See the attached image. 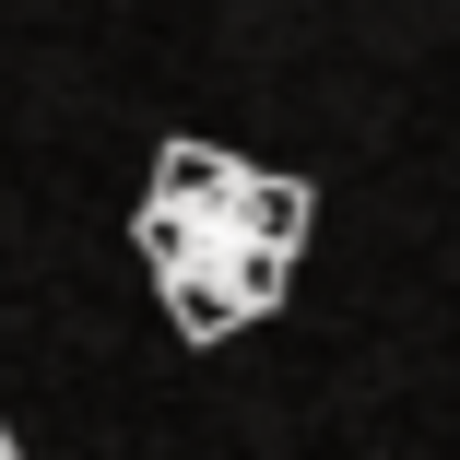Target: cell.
<instances>
[{
    "mask_svg": "<svg viewBox=\"0 0 460 460\" xmlns=\"http://www.w3.org/2000/svg\"><path fill=\"white\" fill-rule=\"evenodd\" d=\"M236 190H248V177L213 142H165V165H154V213H225Z\"/></svg>",
    "mask_w": 460,
    "mask_h": 460,
    "instance_id": "obj_1",
    "label": "cell"
},
{
    "mask_svg": "<svg viewBox=\"0 0 460 460\" xmlns=\"http://www.w3.org/2000/svg\"><path fill=\"white\" fill-rule=\"evenodd\" d=\"M236 236L296 260V236H307V190H296V177H248V190H236Z\"/></svg>",
    "mask_w": 460,
    "mask_h": 460,
    "instance_id": "obj_2",
    "label": "cell"
},
{
    "mask_svg": "<svg viewBox=\"0 0 460 460\" xmlns=\"http://www.w3.org/2000/svg\"><path fill=\"white\" fill-rule=\"evenodd\" d=\"M165 307H177V331H190V342H213V331H236V319H248V296L225 284V271H177Z\"/></svg>",
    "mask_w": 460,
    "mask_h": 460,
    "instance_id": "obj_3",
    "label": "cell"
}]
</instances>
